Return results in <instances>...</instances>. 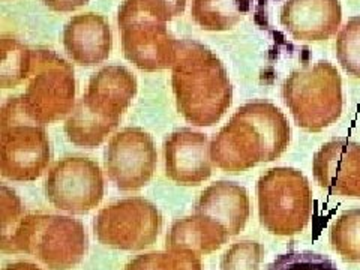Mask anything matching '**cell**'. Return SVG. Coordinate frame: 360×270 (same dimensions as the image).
<instances>
[{"mask_svg": "<svg viewBox=\"0 0 360 270\" xmlns=\"http://www.w3.org/2000/svg\"><path fill=\"white\" fill-rule=\"evenodd\" d=\"M186 0H123L119 6L117 25L125 26L134 20H155L167 22L184 14Z\"/></svg>", "mask_w": 360, "mask_h": 270, "instance_id": "cell-21", "label": "cell"}, {"mask_svg": "<svg viewBox=\"0 0 360 270\" xmlns=\"http://www.w3.org/2000/svg\"><path fill=\"white\" fill-rule=\"evenodd\" d=\"M4 270H42L41 267H38L37 264L29 263V262H17L6 266Z\"/></svg>", "mask_w": 360, "mask_h": 270, "instance_id": "cell-29", "label": "cell"}, {"mask_svg": "<svg viewBox=\"0 0 360 270\" xmlns=\"http://www.w3.org/2000/svg\"><path fill=\"white\" fill-rule=\"evenodd\" d=\"M125 270H202L200 255L184 250H167L132 258Z\"/></svg>", "mask_w": 360, "mask_h": 270, "instance_id": "cell-23", "label": "cell"}, {"mask_svg": "<svg viewBox=\"0 0 360 270\" xmlns=\"http://www.w3.org/2000/svg\"><path fill=\"white\" fill-rule=\"evenodd\" d=\"M42 2L56 13H72V11L84 6L89 0H42Z\"/></svg>", "mask_w": 360, "mask_h": 270, "instance_id": "cell-28", "label": "cell"}, {"mask_svg": "<svg viewBox=\"0 0 360 270\" xmlns=\"http://www.w3.org/2000/svg\"><path fill=\"white\" fill-rule=\"evenodd\" d=\"M29 78L22 103L33 120L47 125L71 115L77 90L71 63L51 50H32Z\"/></svg>", "mask_w": 360, "mask_h": 270, "instance_id": "cell-8", "label": "cell"}, {"mask_svg": "<svg viewBox=\"0 0 360 270\" xmlns=\"http://www.w3.org/2000/svg\"><path fill=\"white\" fill-rule=\"evenodd\" d=\"M172 86L177 110L195 127L215 125L233 101L224 63L205 44L194 39L177 41Z\"/></svg>", "mask_w": 360, "mask_h": 270, "instance_id": "cell-2", "label": "cell"}, {"mask_svg": "<svg viewBox=\"0 0 360 270\" xmlns=\"http://www.w3.org/2000/svg\"><path fill=\"white\" fill-rule=\"evenodd\" d=\"M340 0H287L281 22L297 41H328L341 26Z\"/></svg>", "mask_w": 360, "mask_h": 270, "instance_id": "cell-15", "label": "cell"}, {"mask_svg": "<svg viewBox=\"0 0 360 270\" xmlns=\"http://www.w3.org/2000/svg\"><path fill=\"white\" fill-rule=\"evenodd\" d=\"M336 58L345 72L360 78V15L348 20L338 33Z\"/></svg>", "mask_w": 360, "mask_h": 270, "instance_id": "cell-24", "label": "cell"}, {"mask_svg": "<svg viewBox=\"0 0 360 270\" xmlns=\"http://www.w3.org/2000/svg\"><path fill=\"white\" fill-rule=\"evenodd\" d=\"M250 210L246 189L229 180H218L207 186L195 202V213L219 222L230 236H238L243 230Z\"/></svg>", "mask_w": 360, "mask_h": 270, "instance_id": "cell-17", "label": "cell"}, {"mask_svg": "<svg viewBox=\"0 0 360 270\" xmlns=\"http://www.w3.org/2000/svg\"><path fill=\"white\" fill-rule=\"evenodd\" d=\"M32 50L9 33L0 37V87H15L30 75Z\"/></svg>", "mask_w": 360, "mask_h": 270, "instance_id": "cell-20", "label": "cell"}, {"mask_svg": "<svg viewBox=\"0 0 360 270\" xmlns=\"http://www.w3.org/2000/svg\"><path fill=\"white\" fill-rule=\"evenodd\" d=\"M137 94V80L125 66L108 65L90 77L87 90L65 122L68 140L96 148L120 123Z\"/></svg>", "mask_w": 360, "mask_h": 270, "instance_id": "cell-3", "label": "cell"}, {"mask_svg": "<svg viewBox=\"0 0 360 270\" xmlns=\"http://www.w3.org/2000/svg\"><path fill=\"white\" fill-rule=\"evenodd\" d=\"M269 270H338L336 264L319 252L290 251L278 255Z\"/></svg>", "mask_w": 360, "mask_h": 270, "instance_id": "cell-26", "label": "cell"}, {"mask_svg": "<svg viewBox=\"0 0 360 270\" xmlns=\"http://www.w3.org/2000/svg\"><path fill=\"white\" fill-rule=\"evenodd\" d=\"M63 45L68 56L78 65L103 63L112 47L110 25L98 13L74 15L63 27Z\"/></svg>", "mask_w": 360, "mask_h": 270, "instance_id": "cell-16", "label": "cell"}, {"mask_svg": "<svg viewBox=\"0 0 360 270\" xmlns=\"http://www.w3.org/2000/svg\"><path fill=\"white\" fill-rule=\"evenodd\" d=\"M87 251V234L80 221L51 213H29L14 234L2 242V252H25L53 270H68L80 263Z\"/></svg>", "mask_w": 360, "mask_h": 270, "instance_id": "cell-4", "label": "cell"}, {"mask_svg": "<svg viewBox=\"0 0 360 270\" xmlns=\"http://www.w3.org/2000/svg\"><path fill=\"white\" fill-rule=\"evenodd\" d=\"M330 243L344 262L360 263V209L338 217L330 229Z\"/></svg>", "mask_w": 360, "mask_h": 270, "instance_id": "cell-22", "label": "cell"}, {"mask_svg": "<svg viewBox=\"0 0 360 270\" xmlns=\"http://www.w3.org/2000/svg\"><path fill=\"white\" fill-rule=\"evenodd\" d=\"M258 215L275 236H295L305 230L312 212V191L305 174L291 167L267 170L257 184Z\"/></svg>", "mask_w": 360, "mask_h": 270, "instance_id": "cell-7", "label": "cell"}, {"mask_svg": "<svg viewBox=\"0 0 360 270\" xmlns=\"http://www.w3.org/2000/svg\"><path fill=\"white\" fill-rule=\"evenodd\" d=\"M162 229V217L149 200H119L99 210L94 222L98 240L123 251H140L153 245Z\"/></svg>", "mask_w": 360, "mask_h": 270, "instance_id": "cell-9", "label": "cell"}, {"mask_svg": "<svg viewBox=\"0 0 360 270\" xmlns=\"http://www.w3.org/2000/svg\"><path fill=\"white\" fill-rule=\"evenodd\" d=\"M22 215V205L15 191L6 185L0 186V222H2V242L8 240L17 230Z\"/></svg>", "mask_w": 360, "mask_h": 270, "instance_id": "cell-27", "label": "cell"}, {"mask_svg": "<svg viewBox=\"0 0 360 270\" xmlns=\"http://www.w3.org/2000/svg\"><path fill=\"white\" fill-rule=\"evenodd\" d=\"M264 250L255 240L231 245L221 258V270H258Z\"/></svg>", "mask_w": 360, "mask_h": 270, "instance_id": "cell-25", "label": "cell"}, {"mask_svg": "<svg viewBox=\"0 0 360 270\" xmlns=\"http://www.w3.org/2000/svg\"><path fill=\"white\" fill-rule=\"evenodd\" d=\"M290 134L288 120L275 104L267 101L248 103L212 139V162L229 173L270 162L285 152Z\"/></svg>", "mask_w": 360, "mask_h": 270, "instance_id": "cell-1", "label": "cell"}, {"mask_svg": "<svg viewBox=\"0 0 360 270\" xmlns=\"http://www.w3.org/2000/svg\"><path fill=\"white\" fill-rule=\"evenodd\" d=\"M44 188L54 207L86 213L103 200L104 177L96 161L86 156H66L50 168Z\"/></svg>", "mask_w": 360, "mask_h": 270, "instance_id": "cell-10", "label": "cell"}, {"mask_svg": "<svg viewBox=\"0 0 360 270\" xmlns=\"http://www.w3.org/2000/svg\"><path fill=\"white\" fill-rule=\"evenodd\" d=\"M312 173L332 195L360 198V144L345 139L323 144L314 155Z\"/></svg>", "mask_w": 360, "mask_h": 270, "instance_id": "cell-13", "label": "cell"}, {"mask_svg": "<svg viewBox=\"0 0 360 270\" xmlns=\"http://www.w3.org/2000/svg\"><path fill=\"white\" fill-rule=\"evenodd\" d=\"M231 236L222 225L200 213L176 221L167 234V250L206 255L218 251Z\"/></svg>", "mask_w": 360, "mask_h": 270, "instance_id": "cell-18", "label": "cell"}, {"mask_svg": "<svg viewBox=\"0 0 360 270\" xmlns=\"http://www.w3.org/2000/svg\"><path fill=\"white\" fill-rule=\"evenodd\" d=\"M250 11V0H193L191 15L205 30L233 29Z\"/></svg>", "mask_w": 360, "mask_h": 270, "instance_id": "cell-19", "label": "cell"}, {"mask_svg": "<svg viewBox=\"0 0 360 270\" xmlns=\"http://www.w3.org/2000/svg\"><path fill=\"white\" fill-rule=\"evenodd\" d=\"M283 98L300 128L323 131L341 117V75L328 60L307 65L285 78Z\"/></svg>", "mask_w": 360, "mask_h": 270, "instance_id": "cell-6", "label": "cell"}, {"mask_svg": "<svg viewBox=\"0 0 360 270\" xmlns=\"http://www.w3.org/2000/svg\"><path fill=\"white\" fill-rule=\"evenodd\" d=\"M125 58L141 71H162L172 68L176 59L177 39L165 22L134 20L119 27Z\"/></svg>", "mask_w": 360, "mask_h": 270, "instance_id": "cell-12", "label": "cell"}, {"mask_svg": "<svg viewBox=\"0 0 360 270\" xmlns=\"http://www.w3.org/2000/svg\"><path fill=\"white\" fill-rule=\"evenodd\" d=\"M158 153L152 135L141 128H123L112 135L104 153L110 180L122 191H135L149 184Z\"/></svg>", "mask_w": 360, "mask_h": 270, "instance_id": "cell-11", "label": "cell"}, {"mask_svg": "<svg viewBox=\"0 0 360 270\" xmlns=\"http://www.w3.org/2000/svg\"><path fill=\"white\" fill-rule=\"evenodd\" d=\"M165 174L179 185H200L212 174L210 143L191 128L172 132L164 141Z\"/></svg>", "mask_w": 360, "mask_h": 270, "instance_id": "cell-14", "label": "cell"}, {"mask_svg": "<svg viewBox=\"0 0 360 270\" xmlns=\"http://www.w3.org/2000/svg\"><path fill=\"white\" fill-rule=\"evenodd\" d=\"M50 140L26 111L22 95L9 98L0 111V170L14 182L37 180L49 167Z\"/></svg>", "mask_w": 360, "mask_h": 270, "instance_id": "cell-5", "label": "cell"}]
</instances>
